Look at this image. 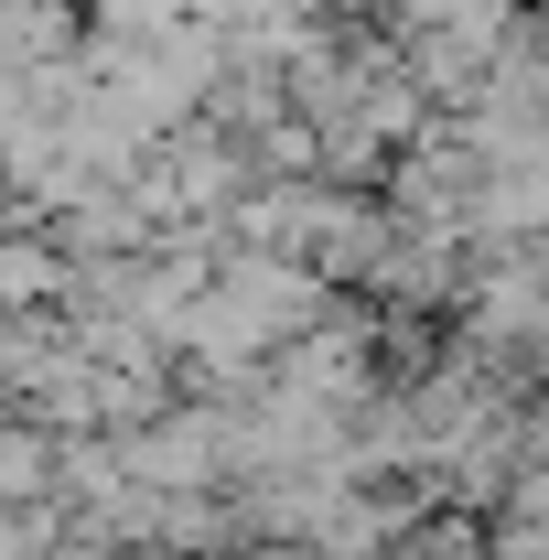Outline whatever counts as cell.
Listing matches in <instances>:
<instances>
[{"instance_id": "obj_1", "label": "cell", "mask_w": 549, "mask_h": 560, "mask_svg": "<svg viewBox=\"0 0 549 560\" xmlns=\"http://www.w3.org/2000/svg\"><path fill=\"white\" fill-rule=\"evenodd\" d=\"M66 248H33V237H0V302H11V313H33V302H55V291H66Z\"/></svg>"}]
</instances>
